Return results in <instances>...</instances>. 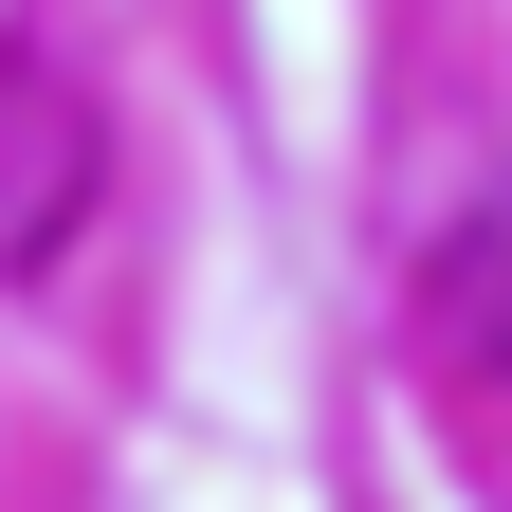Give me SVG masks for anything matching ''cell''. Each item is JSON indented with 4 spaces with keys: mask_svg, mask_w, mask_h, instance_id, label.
I'll return each mask as SVG.
<instances>
[{
    "mask_svg": "<svg viewBox=\"0 0 512 512\" xmlns=\"http://www.w3.org/2000/svg\"><path fill=\"white\" fill-rule=\"evenodd\" d=\"M421 330H439V366H458L476 403H512V202H476L458 238H439V275H421Z\"/></svg>",
    "mask_w": 512,
    "mask_h": 512,
    "instance_id": "1",
    "label": "cell"
}]
</instances>
